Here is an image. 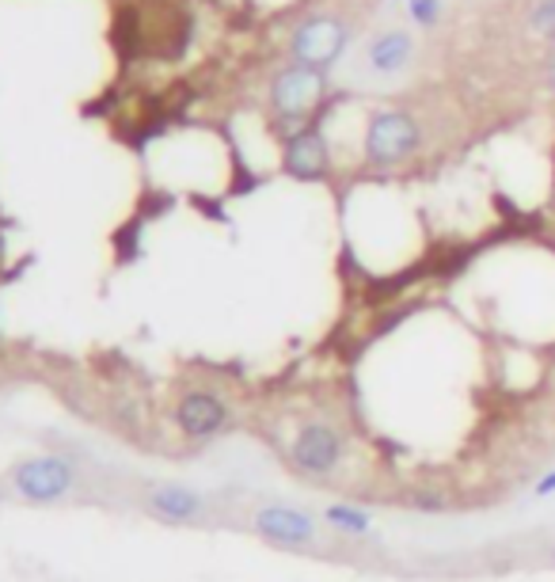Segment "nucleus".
<instances>
[{
  "mask_svg": "<svg viewBox=\"0 0 555 582\" xmlns=\"http://www.w3.org/2000/svg\"><path fill=\"white\" fill-rule=\"evenodd\" d=\"M328 92H331V81L323 69H308V66H297V61L278 69L271 77V88H267V103H271L274 126H285L282 141L290 133H297L305 123L323 115Z\"/></svg>",
  "mask_w": 555,
  "mask_h": 582,
  "instance_id": "obj_1",
  "label": "nucleus"
},
{
  "mask_svg": "<svg viewBox=\"0 0 555 582\" xmlns=\"http://www.w3.org/2000/svg\"><path fill=\"white\" fill-rule=\"evenodd\" d=\"M423 149V126L408 107H380L369 115L366 133H362V161L377 172L403 167L415 161Z\"/></svg>",
  "mask_w": 555,
  "mask_h": 582,
  "instance_id": "obj_2",
  "label": "nucleus"
},
{
  "mask_svg": "<svg viewBox=\"0 0 555 582\" xmlns=\"http://www.w3.org/2000/svg\"><path fill=\"white\" fill-rule=\"evenodd\" d=\"M290 465L297 468L308 480H331V476L343 468L346 457V442L339 434V427H331L328 419H308L293 430L290 450H285Z\"/></svg>",
  "mask_w": 555,
  "mask_h": 582,
  "instance_id": "obj_3",
  "label": "nucleus"
},
{
  "mask_svg": "<svg viewBox=\"0 0 555 582\" xmlns=\"http://www.w3.org/2000/svg\"><path fill=\"white\" fill-rule=\"evenodd\" d=\"M346 46H351V23H343L339 15L316 12V15H308V20H300L297 27H293L290 61L331 73V66L343 58Z\"/></svg>",
  "mask_w": 555,
  "mask_h": 582,
  "instance_id": "obj_4",
  "label": "nucleus"
},
{
  "mask_svg": "<svg viewBox=\"0 0 555 582\" xmlns=\"http://www.w3.org/2000/svg\"><path fill=\"white\" fill-rule=\"evenodd\" d=\"M76 488V465L61 453H38L15 465L12 473V491L31 507H50L61 502Z\"/></svg>",
  "mask_w": 555,
  "mask_h": 582,
  "instance_id": "obj_5",
  "label": "nucleus"
},
{
  "mask_svg": "<svg viewBox=\"0 0 555 582\" xmlns=\"http://www.w3.org/2000/svg\"><path fill=\"white\" fill-rule=\"evenodd\" d=\"M282 172L297 183H323L335 172V156H331L328 133H323V118L305 123L297 133L282 141Z\"/></svg>",
  "mask_w": 555,
  "mask_h": 582,
  "instance_id": "obj_6",
  "label": "nucleus"
},
{
  "mask_svg": "<svg viewBox=\"0 0 555 582\" xmlns=\"http://www.w3.org/2000/svg\"><path fill=\"white\" fill-rule=\"evenodd\" d=\"M233 411H228L225 396H217L213 388H187L176 400V430L187 442H210V438L225 434Z\"/></svg>",
  "mask_w": 555,
  "mask_h": 582,
  "instance_id": "obj_7",
  "label": "nucleus"
},
{
  "mask_svg": "<svg viewBox=\"0 0 555 582\" xmlns=\"http://www.w3.org/2000/svg\"><path fill=\"white\" fill-rule=\"evenodd\" d=\"M251 525H256L259 537L282 548H305V545H312L316 533H320L316 517L297 507H259Z\"/></svg>",
  "mask_w": 555,
  "mask_h": 582,
  "instance_id": "obj_8",
  "label": "nucleus"
},
{
  "mask_svg": "<svg viewBox=\"0 0 555 582\" xmlns=\"http://www.w3.org/2000/svg\"><path fill=\"white\" fill-rule=\"evenodd\" d=\"M145 499H149V510L161 522H172V525H190L205 514V499L194 488H187V484H156Z\"/></svg>",
  "mask_w": 555,
  "mask_h": 582,
  "instance_id": "obj_9",
  "label": "nucleus"
},
{
  "mask_svg": "<svg viewBox=\"0 0 555 582\" xmlns=\"http://www.w3.org/2000/svg\"><path fill=\"white\" fill-rule=\"evenodd\" d=\"M411 58H415V35L411 31H380V35H373L366 43V61L373 73L380 77H392L400 73V69L411 66Z\"/></svg>",
  "mask_w": 555,
  "mask_h": 582,
  "instance_id": "obj_10",
  "label": "nucleus"
},
{
  "mask_svg": "<svg viewBox=\"0 0 555 582\" xmlns=\"http://www.w3.org/2000/svg\"><path fill=\"white\" fill-rule=\"evenodd\" d=\"M323 522L339 533H351V537H362V533L373 529V514L362 507H354V502H331V507L323 510Z\"/></svg>",
  "mask_w": 555,
  "mask_h": 582,
  "instance_id": "obj_11",
  "label": "nucleus"
},
{
  "mask_svg": "<svg viewBox=\"0 0 555 582\" xmlns=\"http://www.w3.org/2000/svg\"><path fill=\"white\" fill-rule=\"evenodd\" d=\"M529 27H533L544 43H552L555 38V0H536L533 12H529Z\"/></svg>",
  "mask_w": 555,
  "mask_h": 582,
  "instance_id": "obj_12",
  "label": "nucleus"
},
{
  "mask_svg": "<svg viewBox=\"0 0 555 582\" xmlns=\"http://www.w3.org/2000/svg\"><path fill=\"white\" fill-rule=\"evenodd\" d=\"M408 20L415 27H438L441 23V0H408Z\"/></svg>",
  "mask_w": 555,
  "mask_h": 582,
  "instance_id": "obj_13",
  "label": "nucleus"
},
{
  "mask_svg": "<svg viewBox=\"0 0 555 582\" xmlns=\"http://www.w3.org/2000/svg\"><path fill=\"white\" fill-rule=\"evenodd\" d=\"M415 510H426V514H441V510H449V496H441V491L426 488V491H415V496L408 499Z\"/></svg>",
  "mask_w": 555,
  "mask_h": 582,
  "instance_id": "obj_14",
  "label": "nucleus"
},
{
  "mask_svg": "<svg viewBox=\"0 0 555 582\" xmlns=\"http://www.w3.org/2000/svg\"><path fill=\"white\" fill-rule=\"evenodd\" d=\"M533 496H536V499H548V496H555V468H552V473H544L541 480H536Z\"/></svg>",
  "mask_w": 555,
  "mask_h": 582,
  "instance_id": "obj_15",
  "label": "nucleus"
},
{
  "mask_svg": "<svg viewBox=\"0 0 555 582\" xmlns=\"http://www.w3.org/2000/svg\"><path fill=\"white\" fill-rule=\"evenodd\" d=\"M548 84H552V92H555V54H552V61H548Z\"/></svg>",
  "mask_w": 555,
  "mask_h": 582,
  "instance_id": "obj_16",
  "label": "nucleus"
},
{
  "mask_svg": "<svg viewBox=\"0 0 555 582\" xmlns=\"http://www.w3.org/2000/svg\"><path fill=\"white\" fill-rule=\"evenodd\" d=\"M552 560H555V545H552Z\"/></svg>",
  "mask_w": 555,
  "mask_h": 582,
  "instance_id": "obj_17",
  "label": "nucleus"
},
{
  "mask_svg": "<svg viewBox=\"0 0 555 582\" xmlns=\"http://www.w3.org/2000/svg\"><path fill=\"white\" fill-rule=\"evenodd\" d=\"M552 46H555V38H552Z\"/></svg>",
  "mask_w": 555,
  "mask_h": 582,
  "instance_id": "obj_18",
  "label": "nucleus"
}]
</instances>
